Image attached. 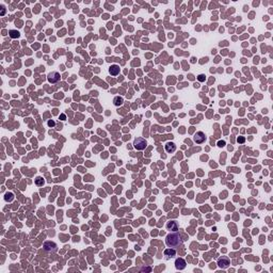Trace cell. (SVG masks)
<instances>
[{
    "mask_svg": "<svg viewBox=\"0 0 273 273\" xmlns=\"http://www.w3.org/2000/svg\"><path fill=\"white\" fill-rule=\"evenodd\" d=\"M217 265L221 268V269H227L230 265V258L227 257V256H222V257H220L219 259H218Z\"/></svg>",
    "mask_w": 273,
    "mask_h": 273,
    "instance_id": "cell-3",
    "label": "cell"
},
{
    "mask_svg": "<svg viewBox=\"0 0 273 273\" xmlns=\"http://www.w3.org/2000/svg\"><path fill=\"white\" fill-rule=\"evenodd\" d=\"M123 102H124V99H123V97H121V96H116V97H114V99H113V104H114V106H116V107L122 106Z\"/></svg>",
    "mask_w": 273,
    "mask_h": 273,
    "instance_id": "cell-12",
    "label": "cell"
},
{
    "mask_svg": "<svg viewBox=\"0 0 273 273\" xmlns=\"http://www.w3.org/2000/svg\"><path fill=\"white\" fill-rule=\"evenodd\" d=\"M193 141L196 143V144H203V143L206 141V134L203 132V131H197L194 136H193Z\"/></svg>",
    "mask_w": 273,
    "mask_h": 273,
    "instance_id": "cell-6",
    "label": "cell"
},
{
    "mask_svg": "<svg viewBox=\"0 0 273 273\" xmlns=\"http://www.w3.org/2000/svg\"><path fill=\"white\" fill-rule=\"evenodd\" d=\"M165 243L168 245V248L177 249L183 245V239H181L178 232H173V233H170L169 235H167Z\"/></svg>",
    "mask_w": 273,
    "mask_h": 273,
    "instance_id": "cell-1",
    "label": "cell"
},
{
    "mask_svg": "<svg viewBox=\"0 0 273 273\" xmlns=\"http://www.w3.org/2000/svg\"><path fill=\"white\" fill-rule=\"evenodd\" d=\"M47 124H48V126H49V127H53V126L56 125V123H55V121L50 120V121H48V123H47Z\"/></svg>",
    "mask_w": 273,
    "mask_h": 273,
    "instance_id": "cell-17",
    "label": "cell"
},
{
    "mask_svg": "<svg viewBox=\"0 0 273 273\" xmlns=\"http://www.w3.org/2000/svg\"><path fill=\"white\" fill-rule=\"evenodd\" d=\"M164 256H167L168 258H173L176 256V249H172V248H168L165 249L164 252H163Z\"/></svg>",
    "mask_w": 273,
    "mask_h": 273,
    "instance_id": "cell-9",
    "label": "cell"
},
{
    "mask_svg": "<svg viewBox=\"0 0 273 273\" xmlns=\"http://www.w3.org/2000/svg\"><path fill=\"white\" fill-rule=\"evenodd\" d=\"M167 230L170 232H177L178 230V223L175 220H171L167 223Z\"/></svg>",
    "mask_w": 273,
    "mask_h": 273,
    "instance_id": "cell-8",
    "label": "cell"
},
{
    "mask_svg": "<svg viewBox=\"0 0 273 273\" xmlns=\"http://www.w3.org/2000/svg\"><path fill=\"white\" fill-rule=\"evenodd\" d=\"M44 183H45V180L43 179V177L37 176L36 178H35V185H36L37 187H42V186H44Z\"/></svg>",
    "mask_w": 273,
    "mask_h": 273,
    "instance_id": "cell-14",
    "label": "cell"
},
{
    "mask_svg": "<svg viewBox=\"0 0 273 273\" xmlns=\"http://www.w3.org/2000/svg\"><path fill=\"white\" fill-rule=\"evenodd\" d=\"M238 142L239 143H243V142H244V138H243V136H240V138H238Z\"/></svg>",
    "mask_w": 273,
    "mask_h": 273,
    "instance_id": "cell-19",
    "label": "cell"
},
{
    "mask_svg": "<svg viewBox=\"0 0 273 273\" xmlns=\"http://www.w3.org/2000/svg\"><path fill=\"white\" fill-rule=\"evenodd\" d=\"M60 78H61V76H60V74L58 71H50L49 74L47 75V80L49 81L50 83H57V82H59Z\"/></svg>",
    "mask_w": 273,
    "mask_h": 273,
    "instance_id": "cell-5",
    "label": "cell"
},
{
    "mask_svg": "<svg viewBox=\"0 0 273 273\" xmlns=\"http://www.w3.org/2000/svg\"><path fill=\"white\" fill-rule=\"evenodd\" d=\"M9 35L11 38H18L20 36V33L17 30H10L9 31Z\"/></svg>",
    "mask_w": 273,
    "mask_h": 273,
    "instance_id": "cell-13",
    "label": "cell"
},
{
    "mask_svg": "<svg viewBox=\"0 0 273 273\" xmlns=\"http://www.w3.org/2000/svg\"><path fill=\"white\" fill-rule=\"evenodd\" d=\"M164 148H165V152L167 153L172 154V153H174L175 150H176V144H175L174 142H168L167 144H165Z\"/></svg>",
    "mask_w": 273,
    "mask_h": 273,
    "instance_id": "cell-10",
    "label": "cell"
},
{
    "mask_svg": "<svg viewBox=\"0 0 273 273\" xmlns=\"http://www.w3.org/2000/svg\"><path fill=\"white\" fill-rule=\"evenodd\" d=\"M109 73L111 76H118L120 74V66L118 64H113L109 67Z\"/></svg>",
    "mask_w": 273,
    "mask_h": 273,
    "instance_id": "cell-11",
    "label": "cell"
},
{
    "mask_svg": "<svg viewBox=\"0 0 273 273\" xmlns=\"http://www.w3.org/2000/svg\"><path fill=\"white\" fill-rule=\"evenodd\" d=\"M4 200H6V202H12L13 200H14V194L11 192H8L6 194V196H4Z\"/></svg>",
    "mask_w": 273,
    "mask_h": 273,
    "instance_id": "cell-15",
    "label": "cell"
},
{
    "mask_svg": "<svg viewBox=\"0 0 273 273\" xmlns=\"http://www.w3.org/2000/svg\"><path fill=\"white\" fill-rule=\"evenodd\" d=\"M65 118H66L65 114H61V115H60V120H61V121H64Z\"/></svg>",
    "mask_w": 273,
    "mask_h": 273,
    "instance_id": "cell-20",
    "label": "cell"
},
{
    "mask_svg": "<svg viewBox=\"0 0 273 273\" xmlns=\"http://www.w3.org/2000/svg\"><path fill=\"white\" fill-rule=\"evenodd\" d=\"M224 145H225V141H219L218 142V146L219 147H223Z\"/></svg>",
    "mask_w": 273,
    "mask_h": 273,
    "instance_id": "cell-18",
    "label": "cell"
},
{
    "mask_svg": "<svg viewBox=\"0 0 273 273\" xmlns=\"http://www.w3.org/2000/svg\"><path fill=\"white\" fill-rule=\"evenodd\" d=\"M205 79H206V76H205L204 74H201V75L197 76V80H199L200 82H204Z\"/></svg>",
    "mask_w": 273,
    "mask_h": 273,
    "instance_id": "cell-16",
    "label": "cell"
},
{
    "mask_svg": "<svg viewBox=\"0 0 273 273\" xmlns=\"http://www.w3.org/2000/svg\"><path fill=\"white\" fill-rule=\"evenodd\" d=\"M187 267V262L183 258H177L175 260V268L177 270H183Z\"/></svg>",
    "mask_w": 273,
    "mask_h": 273,
    "instance_id": "cell-7",
    "label": "cell"
},
{
    "mask_svg": "<svg viewBox=\"0 0 273 273\" xmlns=\"http://www.w3.org/2000/svg\"><path fill=\"white\" fill-rule=\"evenodd\" d=\"M44 250L49 253H56L58 251V245L53 241H46L44 243Z\"/></svg>",
    "mask_w": 273,
    "mask_h": 273,
    "instance_id": "cell-4",
    "label": "cell"
},
{
    "mask_svg": "<svg viewBox=\"0 0 273 273\" xmlns=\"http://www.w3.org/2000/svg\"><path fill=\"white\" fill-rule=\"evenodd\" d=\"M134 146L138 150H143L147 146V141L144 138H136L134 141Z\"/></svg>",
    "mask_w": 273,
    "mask_h": 273,
    "instance_id": "cell-2",
    "label": "cell"
}]
</instances>
